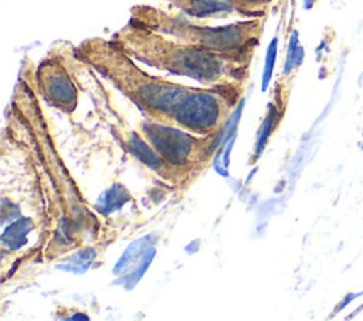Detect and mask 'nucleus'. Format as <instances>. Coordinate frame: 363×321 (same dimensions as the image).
I'll use <instances>...</instances> for the list:
<instances>
[{
    "label": "nucleus",
    "mask_w": 363,
    "mask_h": 321,
    "mask_svg": "<svg viewBox=\"0 0 363 321\" xmlns=\"http://www.w3.org/2000/svg\"><path fill=\"white\" fill-rule=\"evenodd\" d=\"M130 18L199 49L252 59L262 40L267 16L211 27L191 21L182 11L176 13L149 4H136L130 8Z\"/></svg>",
    "instance_id": "nucleus-3"
},
{
    "label": "nucleus",
    "mask_w": 363,
    "mask_h": 321,
    "mask_svg": "<svg viewBox=\"0 0 363 321\" xmlns=\"http://www.w3.org/2000/svg\"><path fill=\"white\" fill-rule=\"evenodd\" d=\"M315 3H316V0H305V1H303V7H305V8H312Z\"/></svg>",
    "instance_id": "nucleus-8"
},
{
    "label": "nucleus",
    "mask_w": 363,
    "mask_h": 321,
    "mask_svg": "<svg viewBox=\"0 0 363 321\" xmlns=\"http://www.w3.org/2000/svg\"><path fill=\"white\" fill-rule=\"evenodd\" d=\"M217 137L145 120L139 124L136 156L163 180L184 187L211 161Z\"/></svg>",
    "instance_id": "nucleus-4"
},
{
    "label": "nucleus",
    "mask_w": 363,
    "mask_h": 321,
    "mask_svg": "<svg viewBox=\"0 0 363 321\" xmlns=\"http://www.w3.org/2000/svg\"><path fill=\"white\" fill-rule=\"evenodd\" d=\"M247 82L197 86L177 113L173 126L199 136H220L241 102Z\"/></svg>",
    "instance_id": "nucleus-5"
},
{
    "label": "nucleus",
    "mask_w": 363,
    "mask_h": 321,
    "mask_svg": "<svg viewBox=\"0 0 363 321\" xmlns=\"http://www.w3.org/2000/svg\"><path fill=\"white\" fill-rule=\"evenodd\" d=\"M111 38L135 61L157 71L191 78L204 86L250 79L252 59L199 49L130 17Z\"/></svg>",
    "instance_id": "nucleus-2"
},
{
    "label": "nucleus",
    "mask_w": 363,
    "mask_h": 321,
    "mask_svg": "<svg viewBox=\"0 0 363 321\" xmlns=\"http://www.w3.org/2000/svg\"><path fill=\"white\" fill-rule=\"evenodd\" d=\"M74 57L112 83L140 110L145 120L153 123L173 126L197 88L149 74L112 38H85L74 48Z\"/></svg>",
    "instance_id": "nucleus-1"
},
{
    "label": "nucleus",
    "mask_w": 363,
    "mask_h": 321,
    "mask_svg": "<svg viewBox=\"0 0 363 321\" xmlns=\"http://www.w3.org/2000/svg\"><path fill=\"white\" fill-rule=\"evenodd\" d=\"M34 82L38 93L54 107L64 113H72L78 105V88L68 69L57 55L44 58L34 71Z\"/></svg>",
    "instance_id": "nucleus-6"
},
{
    "label": "nucleus",
    "mask_w": 363,
    "mask_h": 321,
    "mask_svg": "<svg viewBox=\"0 0 363 321\" xmlns=\"http://www.w3.org/2000/svg\"><path fill=\"white\" fill-rule=\"evenodd\" d=\"M179 11L194 18H255L238 0H164Z\"/></svg>",
    "instance_id": "nucleus-7"
}]
</instances>
